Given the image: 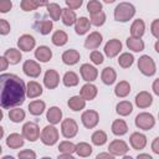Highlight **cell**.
<instances>
[{
  "label": "cell",
  "instance_id": "29",
  "mask_svg": "<svg viewBox=\"0 0 159 159\" xmlns=\"http://www.w3.org/2000/svg\"><path fill=\"white\" fill-rule=\"evenodd\" d=\"M111 130L114 135H118V137L124 135L128 132V124L125 123L124 119H116L111 125Z\"/></svg>",
  "mask_w": 159,
  "mask_h": 159
},
{
  "label": "cell",
  "instance_id": "30",
  "mask_svg": "<svg viewBox=\"0 0 159 159\" xmlns=\"http://www.w3.org/2000/svg\"><path fill=\"white\" fill-rule=\"evenodd\" d=\"M145 32V24L142 19H135L130 25V36L142 37Z\"/></svg>",
  "mask_w": 159,
  "mask_h": 159
},
{
  "label": "cell",
  "instance_id": "15",
  "mask_svg": "<svg viewBox=\"0 0 159 159\" xmlns=\"http://www.w3.org/2000/svg\"><path fill=\"white\" fill-rule=\"evenodd\" d=\"M103 41V36L99 31H92L84 40V47L87 50H96L101 46Z\"/></svg>",
  "mask_w": 159,
  "mask_h": 159
},
{
  "label": "cell",
  "instance_id": "47",
  "mask_svg": "<svg viewBox=\"0 0 159 159\" xmlns=\"http://www.w3.org/2000/svg\"><path fill=\"white\" fill-rule=\"evenodd\" d=\"M20 6H21V9L24 11H34V10H36L39 7L34 0H21Z\"/></svg>",
  "mask_w": 159,
  "mask_h": 159
},
{
  "label": "cell",
  "instance_id": "12",
  "mask_svg": "<svg viewBox=\"0 0 159 159\" xmlns=\"http://www.w3.org/2000/svg\"><path fill=\"white\" fill-rule=\"evenodd\" d=\"M80 73H81V77L83 81L86 82H93L97 80L98 77V70L93 66V65H89V63H83L81 65L80 67Z\"/></svg>",
  "mask_w": 159,
  "mask_h": 159
},
{
  "label": "cell",
  "instance_id": "10",
  "mask_svg": "<svg viewBox=\"0 0 159 159\" xmlns=\"http://www.w3.org/2000/svg\"><path fill=\"white\" fill-rule=\"evenodd\" d=\"M22 71L27 76V77H31V78H37L40 75H41V66L39 62L34 61V60H26L22 65Z\"/></svg>",
  "mask_w": 159,
  "mask_h": 159
},
{
  "label": "cell",
  "instance_id": "52",
  "mask_svg": "<svg viewBox=\"0 0 159 159\" xmlns=\"http://www.w3.org/2000/svg\"><path fill=\"white\" fill-rule=\"evenodd\" d=\"M150 32L155 39H159V19H155L150 24Z\"/></svg>",
  "mask_w": 159,
  "mask_h": 159
},
{
  "label": "cell",
  "instance_id": "62",
  "mask_svg": "<svg viewBox=\"0 0 159 159\" xmlns=\"http://www.w3.org/2000/svg\"><path fill=\"white\" fill-rule=\"evenodd\" d=\"M2 159H12V157H7V155H5Z\"/></svg>",
  "mask_w": 159,
  "mask_h": 159
},
{
  "label": "cell",
  "instance_id": "6",
  "mask_svg": "<svg viewBox=\"0 0 159 159\" xmlns=\"http://www.w3.org/2000/svg\"><path fill=\"white\" fill-rule=\"evenodd\" d=\"M61 133L66 139L75 138L78 133V124L75 119L72 118H66L62 119L61 122Z\"/></svg>",
  "mask_w": 159,
  "mask_h": 159
},
{
  "label": "cell",
  "instance_id": "3",
  "mask_svg": "<svg viewBox=\"0 0 159 159\" xmlns=\"http://www.w3.org/2000/svg\"><path fill=\"white\" fill-rule=\"evenodd\" d=\"M60 138V133L58 129L55 127V124H48L46 127H43V129L41 130V135L40 139L45 145L52 147L58 142Z\"/></svg>",
  "mask_w": 159,
  "mask_h": 159
},
{
  "label": "cell",
  "instance_id": "25",
  "mask_svg": "<svg viewBox=\"0 0 159 159\" xmlns=\"http://www.w3.org/2000/svg\"><path fill=\"white\" fill-rule=\"evenodd\" d=\"M101 80L107 86L113 84L116 82V80H117V72H116V70L113 67H106V68H103L102 72H101Z\"/></svg>",
  "mask_w": 159,
  "mask_h": 159
},
{
  "label": "cell",
  "instance_id": "19",
  "mask_svg": "<svg viewBox=\"0 0 159 159\" xmlns=\"http://www.w3.org/2000/svg\"><path fill=\"white\" fill-rule=\"evenodd\" d=\"M97 93H98V89L97 87L92 83V82H87L84 83L82 87H81V91H80V94L86 99V101H92L97 97Z\"/></svg>",
  "mask_w": 159,
  "mask_h": 159
},
{
  "label": "cell",
  "instance_id": "17",
  "mask_svg": "<svg viewBox=\"0 0 159 159\" xmlns=\"http://www.w3.org/2000/svg\"><path fill=\"white\" fill-rule=\"evenodd\" d=\"M129 144L133 149L135 150H142L145 148L147 145V137L145 134L143 133H139V132H134L130 134L129 137Z\"/></svg>",
  "mask_w": 159,
  "mask_h": 159
},
{
  "label": "cell",
  "instance_id": "22",
  "mask_svg": "<svg viewBox=\"0 0 159 159\" xmlns=\"http://www.w3.org/2000/svg\"><path fill=\"white\" fill-rule=\"evenodd\" d=\"M35 58L39 62H48L52 58V51L48 46L41 45L35 50Z\"/></svg>",
  "mask_w": 159,
  "mask_h": 159
},
{
  "label": "cell",
  "instance_id": "39",
  "mask_svg": "<svg viewBox=\"0 0 159 159\" xmlns=\"http://www.w3.org/2000/svg\"><path fill=\"white\" fill-rule=\"evenodd\" d=\"M46 7H47V12H48V15H50V17H51L52 21L60 20V17H61V15H62V7H61L58 4H56V2H50Z\"/></svg>",
  "mask_w": 159,
  "mask_h": 159
},
{
  "label": "cell",
  "instance_id": "5",
  "mask_svg": "<svg viewBox=\"0 0 159 159\" xmlns=\"http://www.w3.org/2000/svg\"><path fill=\"white\" fill-rule=\"evenodd\" d=\"M135 127L142 129V130H149L155 125V118L152 113L148 112H142L139 114H137L135 119H134Z\"/></svg>",
  "mask_w": 159,
  "mask_h": 159
},
{
  "label": "cell",
  "instance_id": "57",
  "mask_svg": "<svg viewBox=\"0 0 159 159\" xmlns=\"http://www.w3.org/2000/svg\"><path fill=\"white\" fill-rule=\"evenodd\" d=\"M58 159H73V154H68V153H60V154H58Z\"/></svg>",
  "mask_w": 159,
  "mask_h": 159
},
{
  "label": "cell",
  "instance_id": "58",
  "mask_svg": "<svg viewBox=\"0 0 159 159\" xmlns=\"http://www.w3.org/2000/svg\"><path fill=\"white\" fill-rule=\"evenodd\" d=\"M35 2H36V5L39 6V7H41V6H47L50 2H48V0H34Z\"/></svg>",
  "mask_w": 159,
  "mask_h": 159
},
{
  "label": "cell",
  "instance_id": "40",
  "mask_svg": "<svg viewBox=\"0 0 159 159\" xmlns=\"http://www.w3.org/2000/svg\"><path fill=\"white\" fill-rule=\"evenodd\" d=\"M107 139H108V137H107V133L104 130H96L91 135L92 143L94 145H97V147H101V145L106 144L107 143Z\"/></svg>",
  "mask_w": 159,
  "mask_h": 159
},
{
  "label": "cell",
  "instance_id": "31",
  "mask_svg": "<svg viewBox=\"0 0 159 159\" xmlns=\"http://www.w3.org/2000/svg\"><path fill=\"white\" fill-rule=\"evenodd\" d=\"M27 109H29L30 114H32V116H41L43 113V111L46 109V103L41 99H35L29 103Z\"/></svg>",
  "mask_w": 159,
  "mask_h": 159
},
{
  "label": "cell",
  "instance_id": "4",
  "mask_svg": "<svg viewBox=\"0 0 159 159\" xmlns=\"http://www.w3.org/2000/svg\"><path fill=\"white\" fill-rule=\"evenodd\" d=\"M138 70L144 75V76H154L157 72V66L154 60L149 55H143L138 60Z\"/></svg>",
  "mask_w": 159,
  "mask_h": 159
},
{
  "label": "cell",
  "instance_id": "38",
  "mask_svg": "<svg viewBox=\"0 0 159 159\" xmlns=\"http://www.w3.org/2000/svg\"><path fill=\"white\" fill-rule=\"evenodd\" d=\"M25 117H26L25 111L21 109V108H19V107H14V108H11V109L9 111V119H10L11 122H14V123H20V122H22V120L25 119Z\"/></svg>",
  "mask_w": 159,
  "mask_h": 159
},
{
  "label": "cell",
  "instance_id": "59",
  "mask_svg": "<svg viewBox=\"0 0 159 159\" xmlns=\"http://www.w3.org/2000/svg\"><path fill=\"white\" fill-rule=\"evenodd\" d=\"M137 158H138V159H140V158H148V159H152V155H150V154H138Z\"/></svg>",
  "mask_w": 159,
  "mask_h": 159
},
{
  "label": "cell",
  "instance_id": "37",
  "mask_svg": "<svg viewBox=\"0 0 159 159\" xmlns=\"http://www.w3.org/2000/svg\"><path fill=\"white\" fill-rule=\"evenodd\" d=\"M92 145L86 142H80L76 144V154L81 158H87L92 154Z\"/></svg>",
  "mask_w": 159,
  "mask_h": 159
},
{
  "label": "cell",
  "instance_id": "24",
  "mask_svg": "<svg viewBox=\"0 0 159 159\" xmlns=\"http://www.w3.org/2000/svg\"><path fill=\"white\" fill-rule=\"evenodd\" d=\"M42 86L36 81H30L26 84V96L29 98H37L42 94Z\"/></svg>",
  "mask_w": 159,
  "mask_h": 159
},
{
  "label": "cell",
  "instance_id": "54",
  "mask_svg": "<svg viewBox=\"0 0 159 159\" xmlns=\"http://www.w3.org/2000/svg\"><path fill=\"white\" fill-rule=\"evenodd\" d=\"M0 62H1V71H5V70L7 68V66L10 65V62L7 61V58H6L4 55L0 57Z\"/></svg>",
  "mask_w": 159,
  "mask_h": 159
},
{
  "label": "cell",
  "instance_id": "41",
  "mask_svg": "<svg viewBox=\"0 0 159 159\" xmlns=\"http://www.w3.org/2000/svg\"><path fill=\"white\" fill-rule=\"evenodd\" d=\"M35 26H36V30H37L41 35H48V34L52 31L53 22H52V20H42V21L36 22Z\"/></svg>",
  "mask_w": 159,
  "mask_h": 159
},
{
  "label": "cell",
  "instance_id": "2",
  "mask_svg": "<svg viewBox=\"0 0 159 159\" xmlns=\"http://www.w3.org/2000/svg\"><path fill=\"white\" fill-rule=\"evenodd\" d=\"M114 20L118 21V22H127L129 20H132L135 15V7L133 4L130 2H127V1H123V2H119L116 9H114Z\"/></svg>",
  "mask_w": 159,
  "mask_h": 159
},
{
  "label": "cell",
  "instance_id": "53",
  "mask_svg": "<svg viewBox=\"0 0 159 159\" xmlns=\"http://www.w3.org/2000/svg\"><path fill=\"white\" fill-rule=\"evenodd\" d=\"M152 150H153V153L154 154H157V155H159V137H157V138H154L153 139V142H152Z\"/></svg>",
  "mask_w": 159,
  "mask_h": 159
},
{
  "label": "cell",
  "instance_id": "13",
  "mask_svg": "<svg viewBox=\"0 0 159 159\" xmlns=\"http://www.w3.org/2000/svg\"><path fill=\"white\" fill-rule=\"evenodd\" d=\"M43 84L48 89H55L60 84V75L56 70H47L43 75Z\"/></svg>",
  "mask_w": 159,
  "mask_h": 159
},
{
  "label": "cell",
  "instance_id": "43",
  "mask_svg": "<svg viewBox=\"0 0 159 159\" xmlns=\"http://www.w3.org/2000/svg\"><path fill=\"white\" fill-rule=\"evenodd\" d=\"M58 152L60 153L73 154V153H76V144L70 142V140H63L58 144Z\"/></svg>",
  "mask_w": 159,
  "mask_h": 159
},
{
  "label": "cell",
  "instance_id": "7",
  "mask_svg": "<svg viewBox=\"0 0 159 159\" xmlns=\"http://www.w3.org/2000/svg\"><path fill=\"white\" fill-rule=\"evenodd\" d=\"M21 133L25 137V139L29 140V142H31V143H34L37 139H40V135H41L40 128H39V125L35 122H26L22 125Z\"/></svg>",
  "mask_w": 159,
  "mask_h": 159
},
{
  "label": "cell",
  "instance_id": "60",
  "mask_svg": "<svg viewBox=\"0 0 159 159\" xmlns=\"http://www.w3.org/2000/svg\"><path fill=\"white\" fill-rule=\"evenodd\" d=\"M154 50H155V51L159 53V39H158V40H157V42L154 43Z\"/></svg>",
  "mask_w": 159,
  "mask_h": 159
},
{
  "label": "cell",
  "instance_id": "45",
  "mask_svg": "<svg viewBox=\"0 0 159 159\" xmlns=\"http://www.w3.org/2000/svg\"><path fill=\"white\" fill-rule=\"evenodd\" d=\"M102 9H103L102 2L98 0H89L87 4V11L89 12V15H93V14L102 11Z\"/></svg>",
  "mask_w": 159,
  "mask_h": 159
},
{
  "label": "cell",
  "instance_id": "1",
  "mask_svg": "<svg viewBox=\"0 0 159 159\" xmlns=\"http://www.w3.org/2000/svg\"><path fill=\"white\" fill-rule=\"evenodd\" d=\"M0 103L4 109H11L21 106L26 96V84L24 80L14 73H1Z\"/></svg>",
  "mask_w": 159,
  "mask_h": 159
},
{
  "label": "cell",
  "instance_id": "34",
  "mask_svg": "<svg viewBox=\"0 0 159 159\" xmlns=\"http://www.w3.org/2000/svg\"><path fill=\"white\" fill-rule=\"evenodd\" d=\"M51 41H52V43L55 46H58V47L65 46L67 43V41H68V35L63 30H57V31H55L52 34Z\"/></svg>",
  "mask_w": 159,
  "mask_h": 159
},
{
  "label": "cell",
  "instance_id": "9",
  "mask_svg": "<svg viewBox=\"0 0 159 159\" xmlns=\"http://www.w3.org/2000/svg\"><path fill=\"white\" fill-rule=\"evenodd\" d=\"M129 150L128 144L122 139H114L108 145V152L112 153L114 157H124Z\"/></svg>",
  "mask_w": 159,
  "mask_h": 159
},
{
  "label": "cell",
  "instance_id": "21",
  "mask_svg": "<svg viewBox=\"0 0 159 159\" xmlns=\"http://www.w3.org/2000/svg\"><path fill=\"white\" fill-rule=\"evenodd\" d=\"M91 26H92V24H91L89 19H87L86 16H81V17L77 19V21L75 24V32L77 35H80V36L84 35V34H87L89 31Z\"/></svg>",
  "mask_w": 159,
  "mask_h": 159
},
{
  "label": "cell",
  "instance_id": "49",
  "mask_svg": "<svg viewBox=\"0 0 159 159\" xmlns=\"http://www.w3.org/2000/svg\"><path fill=\"white\" fill-rule=\"evenodd\" d=\"M10 29H11V26H10V24L7 22V20L0 19V35H2V36L7 35V34L10 32Z\"/></svg>",
  "mask_w": 159,
  "mask_h": 159
},
{
  "label": "cell",
  "instance_id": "23",
  "mask_svg": "<svg viewBox=\"0 0 159 159\" xmlns=\"http://www.w3.org/2000/svg\"><path fill=\"white\" fill-rule=\"evenodd\" d=\"M46 119L50 124H58L60 122H62V111L56 106L50 107L46 112Z\"/></svg>",
  "mask_w": 159,
  "mask_h": 159
},
{
  "label": "cell",
  "instance_id": "27",
  "mask_svg": "<svg viewBox=\"0 0 159 159\" xmlns=\"http://www.w3.org/2000/svg\"><path fill=\"white\" fill-rule=\"evenodd\" d=\"M77 15L75 12V10L70 9V7H65L62 9V15H61V20L63 22L65 26H72L76 24L77 21Z\"/></svg>",
  "mask_w": 159,
  "mask_h": 159
},
{
  "label": "cell",
  "instance_id": "35",
  "mask_svg": "<svg viewBox=\"0 0 159 159\" xmlns=\"http://www.w3.org/2000/svg\"><path fill=\"white\" fill-rule=\"evenodd\" d=\"M62 82H63V84L66 87H75V86H77L80 83V77H78V75L76 72L67 71L62 77Z\"/></svg>",
  "mask_w": 159,
  "mask_h": 159
},
{
  "label": "cell",
  "instance_id": "42",
  "mask_svg": "<svg viewBox=\"0 0 159 159\" xmlns=\"http://www.w3.org/2000/svg\"><path fill=\"white\" fill-rule=\"evenodd\" d=\"M134 63V56L129 52H123L118 57V65L122 68H129Z\"/></svg>",
  "mask_w": 159,
  "mask_h": 159
},
{
  "label": "cell",
  "instance_id": "20",
  "mask_svg": "<svg viewBox=\"0 0 159 159\" xmlns=\"http://www.w3.org/2000/svg\"><path fill=\"white\" fill-rule=\"evenodd\" d=\"M25 143V137L22 135V133H11L7 135L6 138V145L10 149H19L24 145Z\"/></svg>",
  "mask_w": 159,
  "mask_h": 159
},
{
  "label": "cell",
  "instance_id": "33",
  "mask_svg": "<svg viewBox=\"0 0 159 159\" xmlns=\"http://www.w3.org/2000/svg\"><path fill=\"white\" fill-rule=\"evenodd\" d=\"M116 112L120 117H127L133 112V104L129 101H120L116 106Z\"/></svg>",
  "mask_w": 159,
  "mask_h": 159
},
{
  "label": "cell",
  "instance_id": "26",
  "mask_svg": "<svg viewBox=\"0 0 159 159\" xmlns=\"http://www.w3.org/2000/svg\"><path fill=\"white\" fill-rule=\"evenodd\" d=\"M86 102H87V101H86L81 94H78V96H72V97L67 101V106L70 107V109H72V111H75V112H78V111L84 109Z\"/></svg>",
  "mask_w": 159,
  "mask_h": 159
},
{
  "label": "cell",
  "instance_id": "48",
  "mask_svg": "<svg viewBox=\"0 0 159 159\" xmlns=\"http://www.w3.org/2000/svg\"><path fill=\"white\" fill-rule=\"evenodd\" d=\"M17 157L21 159H36V153L31 149H24V150L19 152Z\"/></svg>",
  "mask_w": 159,
  "mask_h": 159
},
{
  "label": "cell",
  "instance_id": "16",
  "mask_svg": "<svg viewBox=\"0 0 159 159\" xmlns=\"http://www.w3.org/2000/svg\"><path fill=\"white\" fill-rule=\"evenodd\" d=\"M134 102H135V106L140 109H145V108H149L153 103V96L147 92V91H140L135 98H134Z\"/></svg>",
  "mask_w": 159,
  "mask_h": 159
},
{
  "label": "cell",
  "instance_id": "46",
  "mask_svg": "<svg viewBox=\"0 0 159 159\" xmlns=\"http://www.w3.org/2000/svg\"><path fill=\"white\" fill-rule=\"evenodd\" d=\"M89 58H91L92 63H94V65H102L104 61L103 53H101L98 50H92V52L89 53Z\"/></svg>",
  "mask_w": 159,
  "mask_h": 159
},
{
  "label": "cell",
  "instance_id": "28",
  "mask_svg": "<svg viewBox=\"0 0 159 159\" xmlns=\"http://www.w3.org/2000/svg\"><path fill=\"white\" fill-rule=\"evenodd\" d=\"M127 43V47L129 50H132L133 52H140L144 50L145 47V43L144 41L142 40V37H133V36H129L125 41Z\"/></svg>",
  "mask_w": 159,
  "mask_h": 159
},
{
  "label": "cell",
  "instance_id": "18",
  "mask_svg": "<svg viewBox=\"0 0 159 159\" xmlns=\"http://www.w3.org/2000/svg\"><path fill=\"white\" fill-rule=\"evenodd\" d=\"M62 62L65 63V65H67V66H73V65H76L78 61H80V58H81V55H80V52L77 51V50H75V48H70V50H66L63 53H62Z\"/></svg>",
  "mask_w": 159,
  "mask_h": 159
},
{
  "label": "cell",
  "instance_id": "36",
  "mask_svg": "<svg viewBox=\"0 0 159 159\" xmlns=\"http://www.w3.org/2000/svg\"><path fill=\"white\" fill-rule=\"evenodd\" d=\"M4 56L7 58L10 65H17L21 61V58H22V55H21L20 50H17V48H9V50H6Z\"/></svg>",
  "mask_w": 159,
  "mask_h": 159
},
{
  "label": "cell",
  "instance_id": "8",
  "mask_svg": "<svg viewBox=\"0 0 159 159\" xmlns=\"http://www.w3.org/2000/svg\"><path fill=\"white\" fill-rule=\"evenodd\" d=\"M81 122H82V124H83L84 128L93 129L94 127H97V124L99 122V114L94 109H87V111H84L82 113Z\"/></svg>",
  "mask_w": 159,
  "mask_h": 159
},
{
  "label": "cell",
  "instance_id": "14",
  "mask_svg": "<svg viewBox=\"0 0 159 159\" xmlns=\"http://www.w3.org/2000/svg\"><path fill=\"white\" fill-rule=\"evenodd\" d=\"M36 46V40L32 35L29 34H24L17 39V47L21 51L25 52H30L31 50H34Z\"/></svg>",
  "mask_w": 159,
  "mask_h": 159
},
{
  "label": "cell",
  "instance_id": "11",
  "mask_svg": "<svg viewBox=\"0 0 159 159\" xmlns=\"http://www.w3.org/2000/svg\"><path fill=\"white\" fill-rule=\"evenodd\" d=\"M122 42L118 39H111L109 41H107V43L104 45V55L109 58H113L116 56L119 55V52L122 51Z\"/></svg>",
  "mask_w": 159,
  "mask_h": 159
},
{
  "label": "cell",
  "instance_id": "32",
  "mask_svg": "<svg viewBox=\"0 0 159 159\" xmlns=\"http://www.w3.org/2000/svg\"><path fill=\"white\" fill-rule=\"evenodd\" d=\"M130 93V84L128 81H119L114 87V94L118 98H124Z\"/></svg>",
  "mask_w": 159,
  "mask_h": 159
},
{
  "label": "cell",
  "instance_id": "56",
  "mask_svg": "<svg viewBox=\"0 0 159 159\" xmlns=\"http://www.w3.org/2000/svg\"><path fill=\"white\" fill-rule=\"evenodd\" d=\"M97 159H102V158H107V159H113L114 158V155L112 154V153H99V154H97V157H96Z\"/></svg>",
  "mask_w": 159,
  "mask_h": 159
},
{
  "label": "cell",
  "instance_id": "63",
  "mask_svg": "<svg viewBox=\"0 0 159 159\" xmlns=\"http://www.w3.org/2000/svg\"><path fill=\"white\" fill-rule=\"evenodd\" d=\"M158 119H159V113H158Z\"/></svg>",
  "mask_w": 159,
  "mask_h": 159
},
{
  "label": "cell",
  "instance_id": "61",
  "mask_svg": "<svg viewBox=\"0 0 159 159\" xmlns=\"http://www.w3.org/2000/svg\"><path fill=\"white\" fill-rule=\"evenodd\" d=\"M103 1H104L106 4H113V2L116 1V0H103Z\"/></svg>",
  "mask_w": 159,
  "mask_h": 159
},
{
  "label": "cell",
  "instance_id": "55",
  "mask_svg": "<svg viewBox=\"0 0 159 159\" xmlns=\"http://www.w3.org/2000/svg\"><path fill=\"white\" fill-rule=\"evenodd\" d=\"M152 89H153V92H154L157 96H159V78L154 80V82H153V84H152Z\"/></svg>",
  "mask_w": 159,
  "mask_h": 159
},
{
  "label": "cell",
  "instance_id": "44",
  "mask_svg": "<svg viewBox=\"0 0 159 159\" xmlns=\"http://www.w3.org/2000/svg\"><path fill=\"white\" fill-rule=\"evenodd\" d=\"M89 21H91V24H92L93 26L99 27V26H102V25L106 22V14H104L103 11H99V12H97V14H93V15H91Z\"/></svg>",
  "mask_w": 159,
  "mask_h": 159
},
{
  "label": "cell",
  "instance_id": "51",
  "mask_svg": "<svg viewBox=\"0 0 159 159\" xmlns=\"http://www.w3.org/2000/svg\"><path fill=\"white\" fill-rule=\"evenodd\" d=\"M65 2H66L67 7H70L72 10H77V9H80L82 6L83 0H65Z\"/></svg>",
  "mask_w": 159,
  "mask_h": 159
},
{
  "label": "cell",
  "instance_id": "50",
  "mask_svg": "<svg viewBox=\"0 0 159 159\" xmlns=\"http://www.w3.org/2000/svg\"><path fill=\"white\" fill-rule=\"evenodd\" d=\"M12 9V2L11 0H0V12L6 14Z\"/></svg>",
  "mask_w": 159,
  "mask_h": 159
}]
</instances>
